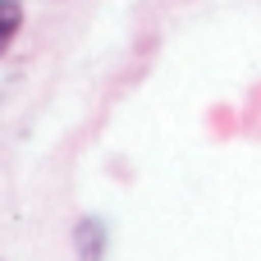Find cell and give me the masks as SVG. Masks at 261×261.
Masks as SVG:
<instances>
[{"instance_id": "obj_1", "label": "cell", "mask_w": 261, "mask_h": 261, "mask_svg": "<svg viewBox=\"0 0 261 261\" xmlns=\"http://www.w3.org/2000/svg\"><path fill=\"white\" fill-rule=\"evenodd\" d=\"M73 243H78V257L83 261H101V252H106V229L96 220H83L73 229Z\"/></svg>"}, {"instance_id": "obj_2", "label": "cell", "mask_w": 261, "mask_h": 261, "mask_svg": "<svg viewBox=\"0 0 261 261\" xmlns=\"http://www.w3.org/2000/svg\"><path fill=\"white\" fill-rule=\"evenodd\" d=\"M18 28H23V5H18V0H0V55H5L9 41L18 37Z\"/></svg>"}]
</instances>
